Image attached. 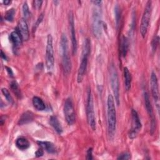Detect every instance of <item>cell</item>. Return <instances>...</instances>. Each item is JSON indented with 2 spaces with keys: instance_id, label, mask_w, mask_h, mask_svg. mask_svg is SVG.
I'll use <instances>...</instances> for the list:
<instances>
[{
  "instance_id": "cell-16",
  "label": "cell",
  "mask_w": 160,
  "mask_h": 160,
  "mask_svg": "<svg viewBox=\"0 0 160 160\" xmlns=\"http://www.w3.org/2000/svg\"><path fill=\"white\" fill-rule=\"evenodd\" d=\"M38 145L43 150L50 154H55L57 152V149L54 144L49 141H39L37 142Z\"/></svg>"
},
{
  "instance_id": "cell-13",
  "label": "cell",
  "mask_w": 160,
  "mask_h": 160,
  "mask_svg": "<svg viewBox=\"0 0 160 160\" xmlns=\"http://www.w3.org/2000/svg\"><path fill=\"white\" fill-rule=\"evenodd\" d=\"M144 104H145V108L147 111L148 114L149 116V118L151 119V134H153V132L154 131L155 129V120H154V114H153V109L152 107L150 101L149 96V94L147 92H144Z\"/></svg>"
},
{
  "instance_id": "cell-29",
  "label": "cell",
  "mask_w": 160,
  "mask_h": 160,
  "mask_svg": "<svg viewBox=\"0 0 160 160\" xmlns=\"http://www.w3.org/2000/svg\"><path fill=\"white\" fill-rule=\"evenodd\" d=\"M131 158L130 154L128 152H123L119 155V156L117 158L118 159H122V160H126V159H129Z\"/></svg>"
},
{
  "instance_id": "cell-23",
  "label": "cell",
  "mask_w": 160,
  "mask_h": 160,
  "mask_svg": "<svg viewBox=\"0 0 160 160\" xmlns=\"http://www.w3.org/2000/svg\"><path fill=\"white\" fill-rule=\"evenodd\" d=\"M14 14H15V9L14 8L9 9L5 13L4 19H6L8 21L12 22L13 21V19H14Z\"/></svg>"
},
{
  "instance_id": "cell-2",
  "label": "cell",
  "mask_w": 160,
  "mask_h": 160,
  "mask_svg": "<svg viewBox=\"0 0 160 160\" xmlns=\"http://www.w3.org/2000/svg\"><path fill=\"white\" fill-rule=\"evenodd\" d=\"M60 51L62 58V66L64 74L68 75L71 70V61L68 52V41L66 34L62 33L60 40Z\"/></svg>"
},
{
  "instance_id": "cell-32",
  "label": "cell",
  "mask_w": 160,
  "mask_h": 160,
  "mask_svg": "<svg viewBox=\"0 0 160 160\" xmlns=\"http://www.w3.org/2000/svg\"><path fill=\"white\" fill-rule=\"evenodd\" d=\"M42 2H43L42 1H39V0L34 1L33 3H34V7L37 9H39L41 7Z\"/></svg>"
},
{
  "instance_id": "cell-25",
  "label": "cell",
  "mask_w": 160,
  "mask_h": 160,
  "mask_svg": "<svg viewBox=\"0 0 160 160\" xmlns=\"http://www.w3.org/2000/svg\"><path fill=\"white\" fill-rule=\"evenodd\" d=\"M114 14H115V20H116V26H118L120 23V19H121V11L120 8L118 6V5H116L114 7Z\"/></svg>"
},
{
  "instance_id": "cell-28",
  "label": "cell",
  "mask_w": 160,
  "mask_h": 160,
  "mask_svg": "<svg viewBox=\"0 0 160 160\" xmlns=\"http://www.w3.org/2000/svg\"><path fill=\"white\" fill-rule=\"evenodd\" d=\"M159 38L158 36L154 37V38L152 39V42H151V49H152V51L153 52H154L156 50V48L158 47V45L159 44Z\"/></svg>"
},
{
  "instance_id": "cell-27",
  "label": "cell",
  "mask_w": 160,
  "mask_h": 160,
  "mask_svg": "<svg viewBox=\"0 0 160 160\" xmlns=\"http://www.w3.org/2000/svg\"><path fill=\"white\" fill-rule=\"evenodd\" d=\"M22 13L24 17V19L26 20L27 19L29 18L30 16H31V12L29 11V7L28 5L27 4L26 2H24L23 5H22Z\"/></svg>"
},
{
  "instance_id": "cell-33",
  "label": "cell",
  "mask_w": 160,
  "mask_h": 160,
  "mask_svg": "<svg viewBox=\"0 0 160 160\" xmlns=\"http://www.w3.org/2000/svg\"><path fill=\"white\" fill-rule=\"evenodd\" d=\"M43 154H44V151H43V149L41 148H40V149L37 150V151L35 152V154H36V157H41L43 155Z\"/></svg>"
},
{
  "instance_id": "cell-5",
  "label": "cell",
  "mask_w": 160,
  "mask_h": 160,
  "mask_svg": "<svg viewBox=\"0 0 160 160\" xmlns=\"http://www.w3.org/2000/svg\"><path fill=\"white\" fill-rule=\"evenodd\" d=\"M110 74V81L111 84V88L112 92L114 94V99L118 106L119 105L120 99H119V79L118 75L116 71V68L113 63L110 66L109 69Z\"/></svg>"
},
{
  "instance_id": "cell-19",
  "label": "cell",
  "mask_w": 160,
  "mask_h": 160,
  "mask_svg": "<svg viewBox=\"0 0 160 160\" xmlns=\"http://www.w3.org/2000/svg\"><path fill=\"white\" fill-rule=\"evenodd\" d=\"M16 146L19 149L24 151L29 148L30 143L26 138L24 137H19L16 140Z\"/></svg>"
},
{
  "instance_id": "cell-31",
  "label": "cell",
  "mask_w": 160,
  "mask_h": 160,
  "mask_svg": "<svg viewBox=\"0 0 160 160\" xmlns=\"http://www.w3.org/2000/svg\"><path fill=\"white\" fill-rule=\"evenodd\" d=\"M86 159H92V149L89 148L87 151V155H86Z\"/></svg>"
},
{
  "instance_id": "cell-14",
  "label": "cell",
  "mask_w": 160,
  "mask_h": 160,
  "mask_svg": "<svg viewBox=\"0 0 160 160\" xmlns=\"http://www.w3.org/2000/svg\"><path fill=\"white\" fill-rule=\"evenodd\" d=\"M20 32L23 41H28L29 38V32L27 22L24 18H21L18 23V27L17 28Z\"/></svg>"
},
{
  "instance_id": "cell-35",
  "label": "cell",
  "mask_w": 160,
  "mask_h": 160,
  "mask_svg": "<svg viewBox=\"0 0 160 160\" xmlns=\"http://www.w3.org/2000/svg\"><path fill=\"white\" fill-rule=\"evenodd\" d=\"M6 71H8V74H9V76H12V75H13V73H12V71L11 69V68H8V67H6Z\"/></svg>"
},
{
  "instance_id": "cell-24",
  "label": "cell",
  "mask_w": 160,
  "mask_h": 160,
  "mask_svg": "<svg viewBox=\"0 0 160 160\" xmlns=\"http://www.w3.org/2000/svg\"><path fill=\"white\" fill-rule=\"evenodd\" d=\"M10 87H11V89L12 90V91L16 94V96L20 98L21 97V92H20L19 86H18V84L17 83V82L15 81H12L10 84Z\"/></svg>"
},
{
  "instance_id": "cell-11",
  "label": "cell",
  "mask_w": 160,
  "mask_h": 160,
  "mask_svg": "<svg viewBox=\"0 0 160 160\" xmlns=\"http://www.w3.org/2000/svg\"><path fill=\"white\" fill-rule=\"evenodd\" d=\"M150 87H151V94L152 96L153 99L156 104L158 110H159V88H158V78L156 74L154 72H152L151 74V80H150Z\"/></svg>"
},
{
  "instance_id": "cell-20",
  "label": "cell",
  "mask_w": 160,
  "mask_h": 160,
  "mask_svg": "<svg viewBox=\"0 0 160 160\" xmlns=\"http://www.w3.org/2000/svg\"><path fill=\"white\" fill-rule=\"evenodd\" d=\"M124 87L126 91H129L131 89L132 77L131 72L128 68H124Z\"/></svg>"
},
{
  "instance_id": "cell-26",
  "label": "cell",
  "mask_w": 160,
  "mask_h": 160,
  "mask_svg": "<svg viewBox=\"0 0 160 160\" xmlns=\"http://www.w3.org/2000/svg\"><path fill=\"white\" fill-rule=\"evenodd\" d=\"M1 92L3 94L4 96L5 97V98L6 99V100L9 102V103H13V99L9 91V90L6 88H2L1 89Z\"/></svg>"
},
{
  "instance_id": "cell-30",
  "label": "cell",
  "mask_w": 160,
  "mask_h": 160,
  "mask_svg": "<svg viewBox=\"0 0 160 160\" xmlns=\"http://www.w3.org/2000/svg\"><path fill=\"white\" fill-rule=\"evenodd\" d=\"M43 17H44L43 14H41L39 16V18H38V19H37L36 23L34 24V29H36L37 28V27L39 26V24H40V23L41 22V21H42V19H43Z\"/></svg>"
},
{
  "instance_id": "cell-8",
  "label": "cell",
  "mask_w": 160,
  "mask_h": 160,
  "mask_svg": "<svg viewBox=\"0 0 160 160\" xmlns=\"http://www.w3.org/2000/svg\"><path fill=\"white\" fill-rule=\"evenodd\" d=\"M54 57L52 45V37L51 34H48L46 47V66L48 71H51L54 68Z\"/></svg>"
},
{
  "instance_id": "cell-10",
  "label": "cell",
  "mask_w": 160,
  "mask_h": 160,
  "mask_svg": "<svg viewBox=\"0 0 160 160\" xmlns=\"http://www.w3.org/2000/svg\"><path fill=\"white\" fill-rule=\"evenodd\" d=\"M131 116H132V126H131V129L129 132V138L131 139H133L137 136L139 131L141 130L142 124H141L139 115L136 110L133 109H132Z\"/></svg>"
},
{
  "instance_id": "cell-37",
  "label": "cell",
  "mask_w": 160,
  "mask_h": 160,
  "mask_svg": "<svg viewBox=\"0 0 160 160\" xmlns=\"http://www.w3.org/2000/svg\"><path fill=\"white\" fill-rule=\"evenodd\" d=\"M11 1H9V0H5V1H3L4 4V5H6V6L9 5V4H11Z\"/></svg>"
},
{
  "instance_id": "cell-9",
  "label": "cell",
  "mask_w": 160,
  "mask_h": 160,
  "mask_svg": "<svg viewBox=\"0 0 160 160\" xmlns=\"http://www.w3.org/2000/svg\"><path fill=\"white\" fill-rule=\"evenodd\" d=\"M63 111L65 119L68 125L73 124L76 121V114L73 103L71 98H68L66 99Z\"/></svg>"
},
{
  "instance_id": "cell-6",
  "label": "cell",
  "mask_w": 160,
  "mask_h": 160,
  "mask_svg": "<svg viewBox=\"0 0 160 160\" xmlns=\"http://www.w3.org/2000/svg\"><path fill=\"white\" fill-rule=\"evenodd\" d=\"M102 16L99 6L95 8L92 16V31L94 36L99 39L102 35Z\"/></svg>"
},
{
  "instance_id": "cell-12",
  "label": "cell",
  "mask_w": 160,
  "mask_h": 160,
  "mask_svg": "<svg viewBox=\"0 0 160 160\" xmlns=\"http://www.w3.org/2000/svg\"><path fill=\"white\" fill-rule=\"evenodd\" d=\"M69 28L71 31V44H72V54H76L78 49V43L76 36L75 32V27H74V16L72 12H69Z\"/></svg>"
},
{
  "instance_id": "cell-15",
  "label": "cell",
  "mask_w": 160,
  "mask_h": 160,
  "mask_svg": "<svg viewBox=\"0 0 160 160\" xmlns=\"http://www.w3.org/2000/svg\"><path fill=\"white\" fill-rule=\"evenodd\" d=\"M9 40L15 49L19 48L22 45V42L23 40L18 28L11 33L9 36Z\"/></svg>"
},
{
  "instance_id": "cell-22",
  "label": "cell",
  "mask_w": 160,
  "mask_h": 160,
  "mask_svg": "<svg viewBox=\"0 0 160 160\" xmlns=\"http://www.w3.org/2000/svg\"><path fill=\"white\" fill-rule=\"evenodd\" d=\"M32 104L34 108L38 111H43L46 109V105L41 98L34 96L32 98Z\"/></svg>"
},
{
  "instance_id": "cell-7",
  "label": "cell",
  "mask_w": 160,
  "mask_h": 160,
  "mask_svg": "<svg viewBox=\"0 0 160 160\" xmlns=\"http://www.w3.org/2000/svg\"><path fill=\"white\" fill-rule=\"evenodd\" d=\"M152 10V2L151 1H148L146 3L145 7L140 25V33L142 38H144L147 34L148 29L149 25V21L151 18Z\"/></svg>"
},
{
  "instance_id": "cell-38",
  "label": "cell",
  "mask_w": 160,
  "mask_h": 160,
  "mask_svg": "<svg viewBox=\"0 0 160 160\" xmlns=\"http://www.w3.org/2000/svg\"><path fill=\"white\" fill-rule=\"evenodd\" d=\"M53 2L56 5V4L59 3V1H53Z\"/></svg>"
},
{
  "instance_id": "cell-36",
  "label": "cell",
  "mask_w": 160,
  "mask_h": 160,
  "mask_svg": "<svg viewBox=\"0 0 160 160\" xmlns=\"http://www.w3.org/2000/svg\"><path fill=\"white\" fill-rule=\"evenodd\" d=\"M1 57L2 59L4 60H7V58H6V54L3 52V51L2 50H1Z\"/></svg>"
},
{
  "instance_id": "cell-34",
  "label": "cell",
  "mask_w": 160,
  "mask_h": 160,
  "mask_svg": "<svg viewBox=\"0 0 160 160\" xmlns=\"http://www.w3.org/2000/svg\"><path fill=\"white\" fill-rule=\"evenodd\" d=\"M92 2L94 3L96 6H99L100 4H101L102 1H92Z\"/></svg>"
},
{
  "instance_id": "cell-1",
  "label": "cell",
  "mask_w": 160,
  "mask_h": 160,
  "mask_svg": "<svg viewBox=\"0 0 160 160\" xmlns=\"http://www.w3.org/2000/svg\"><path fill=\"white\" fill-rule=\"evenodd\" d=\"M108 131L110 139H113L116 128V111L114 97L109 94L107 99Z\"/></svg>"
},
{
  "instance_id": "cell-18",
  "label": "cell",
  "mask_w": 160,
  "mask_h": 160,
  "mask_svg": "<svg viewBox=\"0 0 160 160\" xmlns=\"http://www.w3.org/2000/svg\"><path fill=\"white\" fill-rule=\"evenodd\" d=\"M49 124L59 134H61L62 132V128L59 122L58 118L56 116H51L49 118Z\"/></svg>"
},
{
  "instance_id": "cell-21",
  "label": "cell",
  "mask_w": 160,
  "mask_h": 160,
  "mask_svg": "<svg viewBox=\"0 0 160 160\" xmlns=\"http://www.w3.org/2000/svg\"><path fill=\"white\" fill-rule=\"evenodd\" d=\"M128 46H129V42H128V38L124 36H122L121 39V43H120V50H121V54L122 57H125L126 56L128 51Z\"/></svg>"
},
{
  "instance_id": "cell-3",
  "label": "cell",
  "mask_w": 160,
  "mask_h": 160,
  "mask_svg": "<svg viewBox=\"0 0 160 160\" xmlns=\"http://www.w3.org/2000/svg\"><path fill=\"white\" fill-rule=\"evenodd\" d=\"M90 51H91V43H90L89 39L87 38L84 40L83 43L81 61V63L79 64L78 71L77 81L78 83H80L82 82L84 78V76L85 75L86 71L87 69L88 57L90 54Z\"/></svg>"
},
{
  "instance_id": "cell-17",
  "label": "cell",
  "mask_w": 160,
  "mask_h": 160,
  "mask_svg": "<svg viewBox=\"0 0 160 160\" xmlns=\"http://www.w3.org/2000/svg\"><path fill=\"white\" fill-rule=\"evenodd\" d=\"M34 119V114L32 112L27 111L22 113L18 121L19 125H24L32 122Z\"/></svg>"
},
{
  "instance_id": "cell-4",
  "label": "cell",
  "mask_w": 160,
  "mask_h": 160,
  "mask_svg": "<svg viewBox=\"0 0 160 160\" xmlns=\"http://www.w3.org/2000/svg\"><path fill=\"white\" fill-rule=\"evenodd\" d=\"M86 117L87 121L92 129V130H96V119L95 113L94 110V103L92 92L90 88H88L87 91V101H86Z\"/></svg>"
}]
</instances>
